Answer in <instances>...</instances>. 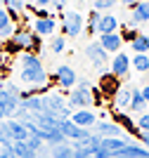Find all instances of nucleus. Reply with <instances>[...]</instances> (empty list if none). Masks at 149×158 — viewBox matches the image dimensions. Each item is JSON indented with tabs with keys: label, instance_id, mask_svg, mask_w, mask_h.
Returning a JSON list of instances; mask_svg holds the SVG:
<instances>
[{
	"label": "nucleus",
	"instance_id": "a19ab883",
	"mask_svg": "<svg viewBox=\"0 0 149 158\" xmlns=\"http://www.w3.org/2000/svg\"><path fill=\"white\" fill-rule=\"evenodd\" d=\"M140 92H142L144 102H147V104H149V85H147V87H142V90H140Z\"/></svg>",
	"mask_w": 149,
	"mask_h": 158
},
{
	"label": "nucleus",
	"instance_id": "dca6fc26",
	"mask_svg": "<svg viewBox=\"0 0 149 158\" xmlns=\"http://www.w3.org/2000/svg\"><path fill=\"white\" fill-rule=\"evenodd\" d=\"M55 28H57L55 17H52V19H36L33 21V33H38L40 38H43V35H52Z\"/></svg>",
	"mask_w": 149,
	"mask_h": 158
},
{
	"label": "nucleus",
	"instance_id": "58836bf2",
	"mask_svg": "<svg viewBox=\"0 0 149 158\" xmlns=\"http://www.w3.org/2000/svg\"><path fill=\"white\" fill-rule=\"evenodd\" d=\"M36 5H38V7H45V10H47V5H52V0H36Z\"/></svg>",
	"mask_w": 149,
	"mask_h": 158
},
{
	"label": "nucleus",
	"instance_id": "f8f14e48",
	"mask_svg": "<svg viewBox=\"0 0 149 158\" xmlns=\"http://www.w3.org/2000/svg\"><path fill=\"white\" fill-rule=\"evenodd\" d=\"M149 21V0H142V2H137L133 7V12H130V24H147Z\"/></svg>",
	"mask_w": 149,
	"mask_h": 158
},
{
	"label": "nucleus",
	"instance_id": "c9c22d12",
	"mask_svg": "<svg viewBox=\"0 0 149 158\" xmlns=\"http://www.w3.org/2000/svg\"><path fill=\"white\" fill-rule=\"evenodd\" d=\"M0 158H17L12 153V146H0Z\"/></svg>",
	"mask_w": 149,
	"mask_h": 158
},
{
	"label": "nucleus",
	"instance_id": "6ab92c4d",
	"mask_svg": "<svg viewBox=\"0 0 149 158\" xmlns=\"http://www.w3.org/2000/svg\"><path fill=\"white\" fill-rule=\"evenodd\" d=\"M12 153L17 158H38V153L33 151L26 142H12Z\"/></svg>",
	"mask_w": 149,
	"mask_h": 158
},
{
	"label": "nucleus",
	"instance_id": "ea45409f",
	"mask_svg": "<svg viewBox=\"0 0 149 158\" xmlns=\"http://www.w3.org/2000/svg\"><path fill=\"white\" fill-rule=\"evenodd\" d=\"M140 139H142L144 146H149V132H142V135H140Z\"/></svg>",
	"mask_w": 149,
	"mask_h": 158
},
{
	"label": "nucleus",
	"instance_id": "393cba45",
	"mask_svg": "<svg viewBox=\"0 0 149 158\" xmlns=\"http://www.w3.org/2000/svg\"><path fill=\"white\" fill-rule=\"evenodd\" d=\"M121 156H125V158H149V151H147V149H142V146L128 144L123 151H121Z\"/></svg>",
	"mask_w": 149,
	"mask_h": 158
},
{
	"label": "nucleus",
	"instance_id": "5701e85b",
	"mask_svg": "<svg viewBox=\"0 0 149 158\" xmlns=\"http://www.w3.org/2000/svg\"><path fill=\"white\" fill-rule=\"evenodd\" d=\"M147 102H144V97H142V92L140 90H133V97H130V106L128 109H133L135 113H144V109H147Z\"/></svg>",
	"mask_w": 149,
	"mask_h": 158
},
{
	"label": "nucleus",
	"instance_id": "37998d69",
	"mask_svg": "<svg viewBox=\"0 0 149 158\" xmlns=\"http://www.w3.org/2000/svg\"><path fill=\"white\" fill-rule=\"evenodd\" d=\"M0 120H7V118H5V109H2V104H0Z\"/></svg>",
	"mask_w": 149,
	"mask_h": 158
},
{
	"label": "nucleus",
	"instance_id": "cd10ccee",
	"mask_svg": "<svg viewBox=\"0 0 149 158\" xmlns=\"http://www.w3.org/2000/svg\"><path fill=\"white\" fill-rule=\"evenodd\" d=\"M50 50L55 54H62L66 50V38H64V35H55V38L50 40Z\"/></svg>",
	"mask_w": 149,
	"mask_h": 158
},
{
	"label": "nucleus",
	"instance_id": "2eb2a0df",
	"mask_svg": "<svg viewBox=\"0 0 149 158\" xmlns=\"http://www.w3.org/2000/svg\"><path fill=\"white\" fill-rule=\"evenodd\" d=\"M118 31V17L116 14H102L99 17V35H107V33H116Z\"/></svg>",
	"mask_w": 149,
	"mask_h": 158
},
{
	"label": "nucleus",
	"instance_id": "c03bdc74",
	"mask_svg": "<svg viewBox=\"0 0 149 158\" xmlns=\"http://www.w3.org/2000/svg\"><path fill=\"white\" fill-rule=\"evenodd\" d=\"M2 2H5V0H0V7H2Z\"/></svg>",
	"mask_w": 149,
	"mask_h": 158
},
{
	"label": "nucleus",
	"instance_id": "4c0bfd02",
	"mask_svg": "<svg viewBox=\"0 0 149 158\" xmlns=\"http://www.w3.org/2000/svg\"><path fill=\"white\" fill-rule=\"evenodd\" d=\"M52 7H57V10H64V7H66V0H52Z\"/></svg>",
	"mask_w": 149,
	"mask_h": 158
},
{
	"label": "nucleus",
	"instance_id": "c756f323",
	"mask_svg": "<svg viewBox=\"0 0 149 158\" xmlns=\"http://www.w3.org/2000/svg\"><path fill=\"white\" fill-rule=\"evenodd\" d=\"M40 47H43V38H40L38 33H31V45H28V52L26 54H36V57H38Z\"/></svg>",
	"mask_w": 149,
	"mask_h": 158
},
{
	"label": "nucleus",
	"instance_id": "1a4fd4ad",
	"mask_svg": "<svg viewBox=\"0 0 149 158\" xmlns=\"http://www.w3.org/2000/svg\"><path fill=\"white\" fill-rule=\"evenodd\" d=\"M130 71V57L125 52H116V57L111 59V76H116V78H123V76H128Z\"/></svg>",
	"mask_w": 149,
	"mask_h": 158
},
{
	"label": "nucleus",
	"instance_id": "2f4dec72",
	"mask_svg": "<svg viewBox=\"0 0 149 158\" xmlns=\"http://www.w3.org/2000/svg\"><path fill=\"white\" fill-rule=\"evenodd\" d=\"M135 127H137V132H140V135H142V132H149V113H140V118H137Z\"/></svg>",
	"mask_w": 149,
	"mask_h": 158
},
{
	"label": "nucleus",
	"instance_id": "bb28decb",
	"mask_svg": "<svg viewBox=\"0 0 149 158\" xmlns=\"http://www.w3.org/2000/svg\"><path fill=\"white\" fill-rule=\"evenodd\" d=\"M99 17H102L99 12H90L88 21H85V31L90 33V35H95V33H97V28H99Z\"/></svg>",
	"mask_w": 149,
	"mask_h": 158
},
{
	"label": "nucleus",
	"instance_id": "7c9ffc66",
	"mask_svg": "<svg viewBox=\"0 0 149 158\" xmlns=\"http://www.w3.org/2000/svg\"><path fill=\"white\" fill-rule=\"evenodd\" d=\"M2 52H5V54H21L24 50H21V47L17 45L12 38H10V40H5V43H2Z\"/></svg>",
	"mask_w": 149,
	"mask_h": 158
},
{
	"label": "nucleus",
	"instance_id": "79ce46f5",
	"mask_svg": "<svg viewBox=\"0 0 149 158\" xmlns=\"http://www.w3.org/2000/svg\"><path fill=\"white\" fill-rule=\"evenodd\" d=\"M121 2H123V5H128V7H135L137 2H142V0H121Z\"/></svg>",
	"mask_w": 149,
	"mask_h": 158
},
{
	"label": "nucleus",
	"instance_id": "a878e982",
	"mask_svg": "<svg viewBox=\"0 0 149 158\" xmlns=\"http://www.w3.org/2000/svg\"><path fill=\"white\" fill-rule=\"evenodd\" d=\"M130 66H133L135 71H140V73L149 71V57L147 54H135V57L130 59Z\"/></svg>",
	"mask_w": 149,
	"mask_h": 158
},
{
	"label": "nucleus",
	"instance_id": "7ed1b4c3",
	"mask_svg": "<svg viewBox=\"0 0 149 158\" xmlns=\"http://www.w3.org/2000/svg\"><path fill=\"white\" fill-rule=\"evenodd\" d=\"M43 106H45V111H50L52 116H57L59 120H66L71 118V109H69V104L64 102V97H59V94L55 92H45L43 94Z\"/></svg>",
	"mask_w": 149,
	"mask_h": 158
},
{
	"label": "nucleus",
	"instance_id": "473e14b6",
	"mask_svg": "<svg viewBox=\"0 0 149 158\" xmlns=\"http://www.w3.org/2000/svg\"><path fill=\"white\" fill-rule=\"evenodd\" d=\"M114 5H116V0H92V7H95V12H102V10H111Z\"/></svg>",
	"mask_w": 149,
	"mask_h": 158
},
{
	"label": "nucleus",
	"instance_id": "6e6552de",
	"mask_svg": "<svg viewBox=\"0 0 149 158\" xmlns=\"http://www.w3.org/2000/svg\"><path fill=\"white\" fill-rule=\"evenodd\" d=\"M73 123V125L83 127V130H88V127H92L95 123H97V116L90 111V109H78V111L71 113V118H69Z\"/></svg>",
	"mask_w": 149,
	"mask_h": 158
},
{
	"label": "nucleus",
	"instance_id": "9d476101",
	"mask_svg": "<svg viewBox=\"0 0 149 158\" xmlns=\"http://www.w3.org/2000/svg\"><path fill=\"white\" fill-rule=\"evenodd\" d=\"M95 135L97 137H102V139H107V137H123V130L116 125V123H107V120H97L95 123Z\"/></svg>",
	"mask_w": 149,
	"mask_h": 158
},
{
	"label": "nucleus",
	"instance_id": "4468645a",
	"mask_svg": "<svg viewBox=\"0 0 149 158\" xmlns=\"http://www.w3.org/2000/svg\"><path fill=\"white\" fill-rule=\"evenodd\" d=\"M7 130H10L12 142H26V139H28V130H26V125H21L19 120H14V118H7Z\"/></svg>",
	"mask_w": 149,
	"mask_h": 158
},
{
	"label": "nucleus",
	"instance_id": "412c9836",
	"mask_svg": "<svg viewBox=\"0 0 149 158\" xmlns=\"http://www.w3.org/2000/svg\"><path fill=\"white\" fill-rule=\"evenodd\" d=\"M114 123H116L118 127H121V130H128V132H133V135H137V137H140V132H137V127H135V123H133V120L128 118V116H125V113H121V111H116V116H114Z\"/></svg>",
	"mask_w": 149,
	"mask_h": 158
},
{
	"label": "nucleus",
	"instance_id": "f704fd0d",
	"mask_svg": "<svg viewBox=\"0 0 149 158\" xmlns=\"http://www.w3.org/2000/svg\"><path fill=\"white\" fill-rule=\"evenodd\" d=\"M31 12H33V14H36V19H52V14H50V12H47L45 7H33Z\"/></svg>",
	"mask_w": 149,
	"mask_h": 158
},
{
	"label": "nucleus",
	"instance_id": "f03ea898",
	"mask_svg": "<svg viewBox=\"0 0 149 158\" xmlns=\"http://www.w3.org/2000/svg\"><path fill=\"white\" fill-rule=\"evenodd\" d=\"M95 87H90L88 80H78V87L69 92V109H88L95 104Z\"/></svg>",
	"mask_w": 149,
	"mask_h": 158
},
{
	"label": "nucleus",
	"instance_id": "39448f33",
	"mask_svg": "<svg viewBox=\"0 0 149 158\" xmlns=\"http://www.w3.org/2000/svg\"><path fill=\"white\" fill-rule=\"evenodd\" d=\"M85 57H88V59L92 61V66L99 69V71H104V66L109 61V54L104 52V47L99 45V43H90V45L85 47Z\"/></svg>",
	"mask_w": 149,
	"mask_h": 158
},
{
	"label": "nucleus",
	"instance_id": "72a5a7b5",
	"mask_svg": "<svg viewBox=\"0 0 149 158\" xmlns=\"http://www.w3.org/2000/svg\"><path fill=\"white\" fill-rule=\"evenodd\" d=\"M10 24H14V21L10 19V14L5 12V7H0V31H2V28H7Z\"/></svg>",
	"mask_w": 149,
	"mask_h": 158
},
{
	"label": "nucleus",
	"instance_id": "f257e3e1",
	"mask_svg": "<svg viewBox=\"0 0 149 158\" xmlns=\"http://www.w3.org/2000/svg\"><path fill=\"white\" fill-rule=\"evenodd\" d=\"M19 80L33 87H45L47 85V71L43 61L36 54H21L19 57Z\"/></svg>",
	"mask_w": 149,
	"mask_h": 158
},
{
	"label": "nucleus",
	"instance_id": "e433bc0d",
	"mask_svg": "<svg viewBox=\"0 0 149 158\" xmlns=\"http://www.w3.org/2000/svg\"><path fill=\"white\" fill-rule=\"evenodd\" d=\"M137 35H140V33H137V31H125V35H121V40H130V43H133V40H135L137 38Z\"/></svg>",
	"mask_w": 149,
	"mask_h": 158
},
{
	"label": "nucleus",
	"instance_id": "4be33fe9",
	"mask_svg": "<svg viewBox=\"0 0 149 158\" xmlns=\"http://www.w3.org/2000/svg\"><path fill=\"white\" fill-rule=\"evenodd\" d=\"M130 47H133V52H135V54H147L149 52V35H147V33H140V35L130 43Z\"/></svg>",
	"mask_w": 149,
	"mask_h": 158
},
{
	"label": "nucleus",
	"instance_id": "9b49d317",
	"mask_svg": "<svg viewBox=\"0 0 149 158\" xmlns=\"http://www.w3.org/2000/svg\"><path fill=\"white\" fill-rule=\"evenodd\" d=\"M99 146L107 149V151L111 153V158H116V156H121V151L128 146V139H125V137H107V139L99 142Z\"/></svg>",
	"mask_w": 149,
	"mask_h": 158
},
{
	"label": "nucleus",
	"instance_id": "ddd939ff",
	"mask_svg": "<svg viewBox=\"0 0 149 158\" xmlns=\"http://www.w3.org/2000/svg\"><path fill=\"white\" fill-rule=\"evenodd\" d=\"M97 43L104 47V52H107V54H109V52H118V50H121V45H123V40H121V35H118V33H107V35H99Z\"/></svg>",
	"mask_w": 149,
	"mask_h": 158
},
{
	"label": "nucleus",
	"instance_id": "0eeeda50",
	"mask_svg": "<svg viewBox=\"0 0 149 158\" xmlns=\"http://www.w3.org/2000/svg\"><path fill=\"white\" fill-rule=\"evenodd\" d=\"M55 80H57L59 87H64V90H71L76 85V71H73L71 66H57V71H55Z\"/></svg>",
	"mask_w": 149,
	"mask_h": 158
},
{
	"label": "nucleus",
	"instance_id": "b1692460",
	"mask_svg": "<svg viewBox=\"0 0 149 158\" xmlns=\"http://www.w3.org/2000/svg\"><path fill=\"white\" fill-rule=\"evenodd\" d=\"M12 40L21 47V50H24V52H28V45H31V33L26 31V28H17V33L12 35Z\"/></svg>",
	"mask_w": 149,
	"mask_h": 158
},
{
	"label": "nucleus",
	"instance_id": "aec40b11",
	"mask_svg": "<svg viewBox=\"0 0 149 158\" xmlns=\"http://www.w3.org/2000/svg\"><path fill=\"white\" fill-rule=\"evenodd\" d=\"M50 156L52 158H73V149L69 142H64V144H55L50 146Z\"/></svg>",
	"mask_w": 149,
	"mask_h": 158
},
{
	"label": "nucleus",
	"instance_id": "20e7f679",
	"mask_svg": "<svg viewBox=\"0 0 149 158\" xmlns=\"http://www.w3.org/2000/svg\"><path fill=\"white\" fill-rule=\"evenodd\" d=\"M62 33L71 35V38H78L83 33V14L76 12V10H66L62 14Z\"/></svg>",
	"mask_w": 149,
	"mask_h": 158
},
{
	"label": "nucleus",
	"instance_id": "c85d7f7f",
	"mask_svg": "<svg viewBox=\"0 0 149 158\" xmlns=\"http://www.w3.org/2000/svg\"><path fill=\"white\" fill-rule=\"evenodd\" d=\"M0 146H12V137L7 130V120H0Z\"/></svg>",
	"mask_w": 149,
	"mask_h": 158
},
{
	"label": "nucleus",
	"instance_id": "f3484780",
	"mask_svg": "<svg viewBox=\"0 0 149 158\" xmlns=\"http://www.w3.org/2000/svg\"><path fill=\"white\" fill-rule=\"evenodd\" d=\"M99 90L107 94H116L118 90H121V85H118V78L116 76H111V73H104L102 78H99Z\"/></svg>",
	"mask_w": 149,
	"mask_h": 158
},
{
	"label": "nucleus",
	"instance_id": "a211bd4d",
	"mask_svg": "<svg viewBox=\"0 0 149 158\" xmlns=\"http://www.w3.org/2000/svg\"><path fill=\"white\" fill-rule=\"evenodd\" d=\"M130 97H133V90L130 87H121L116 94H114V109H125V106H130Z\"/></svg>",
	"mask_w": 149,
	"mask_h": 158
},
{
	"label": "nucleus",
	"instance_id": "423d86ee",
	"mask_svg": "<svg viewBox=\"0 0 149 158\" xmlns=\"http://www.w3.org/2000/svg\"><path fill=\"white\" fill-rule=\"evenodd\" d=\"M59 132L64 135L66 142H69V139H71V142H81V139H85L88 135H90L88 130H83V127H78V125H73L69 118H66V120H59Z\"/></svg>",
	"mask_w": 149,
	"mask_h": 158
}]
</instances>
